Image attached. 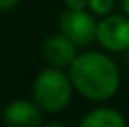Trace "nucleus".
<instances>
[{
  "mask_svg": "<svg viewBox=\"0 0 129 127\" xmlns=\"http://www.w3.org/2000/svg\"><path fill=\"white\" fill-rule=\"evenodd\" d=\"M73 88L90 101H107L120 86L116 64L103 52H82L69 65Z\"/></svg>",
  "mask_w": 129,
  "mask_h": 127,
  "instance_id": "obj_1",
  "label": "nucleus"
},
{
  "mask_svg": "<svg viewBox=\"0 0 129 127\" xmlns=\"http://www.w3.org/2000/svg\"><path fill=\"white\" fill-rule=\"evenodd\" d=\"M73 82L62 67H47L36 77L32 84V97L43 112H60L71 99Z\"/></svg>",
  "mask_w": 129,
  "mask_h": 127,
  "instance_id": "obj_2",
  "label": "nucleus"
},
{
  "mask_svg": "<svg viewBox=\"0 0 129 127\" xmlns=\"http://www.w3.org/2000/svg\"><path fill=\"white\" fill-rule=\"evenodd\" d=\"M97 41L107 51L123 52L129 49V15H105L97 23Z\"/></svg>",
  "mask_w": 129,
  "mask_h": 127,
  "instance_id": "obj_3",
  "label": "nucleus"
},
{
  "mask_svg": "<svg viewBox=\"0 0 129 127\" xmlns=\"http://www.w3.org/2000/svg\"><path fill=\"white\" fill-rule=\"evenodd\" d=\"M60 30L77 45H90L97 39V23L84 10H68L62 13Z\"/></svg>",
  "mask_w": 129,
  "mask_h": 127,
  "instance_id": "obj_4",
  "label": "nucleus"
},
{
  "mask_svg": "<svg viewBox=\"0 0 129 127\" xmlns=\"http://www.w3.org/2000/svg\"><path fill=\"white\" fill-rule=\"evenodd\" d=\"M77 43L69 39L64 32L52 34L43 43V58L54 67H69L77 58Z\"/></svg>",
  "mask_w": 129,
  "mask_h": 127,
  "instance_id": "obj_5",
  "label": "nucleus"
},
{
  "mask_svg": "<svg viewBox=\"0 0 129 127\" xmlns=\"http://www.w3.org/2000/svg\"><path fill=\"white\" fill-rule=\"evenodd\" d=\"M2 121L8 125H21V127H34L43 123L41 108L38 103L26 101V99H17L6 105L2 110Z\"/></svg>",
  "mask_w": 129,
  "mask_h": 127,
  "instance_id": "obj_6",
  "label": "nucleus"
},
{
  "mask_svg": "<svg viewBox=\"0 0 129 127\" xmlns=\"http://www.w3.org/2000/svg\"><path fill=\"white\" fill-rule=\"evenodd\" d=\"M81 125L84 127H123L125 120L114 108H95V110H90L82 118Z\"/></svg>",
  "mask_w": 129,
  "mask_h": 127,
  "instance_id": "obj_7",
  "label": "nucleus"
},
{
  "mask_svg": "<svg viewBox=\"0 0 129 127\" xmlns=\"http://www.w3.org/2000/svg\"><path fill=\"white\" fill-rule=\"evenodd\" d=\"M114 6V0H88V8L95 15H109Z\"/></svg>",
  "mask_w": 129,
  "mask_h": 127,
  "instance_id": "obj_8",
  "label": "nucleus"
},
{
  "mask_svg": "<svg viewBox=\"0 0 129 127\" xmlns=\"http://www.w3.org/2000/svg\"><path fill=\"white\" fill-rule=\"evenodd\" d=\"M68 10H84L88 6V0H64Z\"/></svg>",
  "mask_w": 129,
  "mask_h": 127,
  "instance_id": "obj_9",
  "label": "nucleus"
},
{
  "mask_svg": "<svg viewBox=\"0 0 129 127\" xmlns=\"http://www.w3.org/2000/svg\"><path fill=\"white\" fill-rule=\"evenodd\" d=\"M19 2H21V0H0V11H10Z\"/></svg>",
  "mask_w": 129,
  "mask_h": 127,
  "instance_id": "obj_10",
  "label": "nucleus"
},
{
  "mask_svg": "<svg viewBox=\"0 0 129 127\" xmlns=\"http://www.w3.org/2000/svg\"><path fill=\"white\" fill-rule=\"evenodd\" d=\"M120 2H122V8H123V11H125L127 15H129V0H120Z\"/></svg>",
  "mask_w": 129,
  "mask_h": 127,
  "instance_id": "obj_11",
  "label": "nucleus"
}]
</instances>
